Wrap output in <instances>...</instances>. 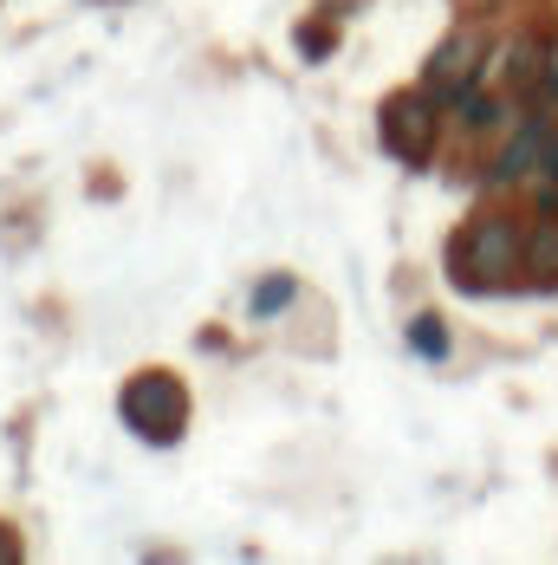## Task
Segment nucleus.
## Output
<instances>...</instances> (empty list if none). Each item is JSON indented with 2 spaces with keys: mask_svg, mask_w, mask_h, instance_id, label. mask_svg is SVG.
I'll use <instances>...</instances> for the list:
<instances>
[{
  "mask_svg": "<svg viewBox=\"0 0 558 565\" xmlns=\"http://www.w3.org/2000/svg\"><path fill=\"white\" fill-rule=\"evenodd\" d=\"M513 274H526V222L506 209H481L474 222H461V234L448 241V280L454 292L481 299L506 286Z\"/></svg>",
  "mask_w": 558,
  "mask_h": 565,
  "instance_id": "obj_1",
  "label": "nucleus"
},
{
  "mask_svg": "<svg viewBox=\"0 0 558 565\" xmlns=\"http://www.w3.org/2000/svg\"><path fill=\"white\" fill-rule=\"evenodd\" d=\"M117 416L143 449H175L189 429V384L175 371H137L117 391Z\"/></svg>",
  "mask_w": 558,
  "mask_h": 565,
  "instance_id": "obj_2",
  "label": "nucleus"
},
{
  "mask_svg": "<svg viewBox=\"0 0 558 565\" xmlns=\"http://www.w3.org/2000/svg\"><path fill=\"white\" fill-rule=\"evenodd\" d=\"M442 124H448V105L436 92L403 85V92L384 98V111H377V143H384V157L403 163V170H429L436 150H442Z\"/></svg>",
  "mask_w": 558,
  "mask_h": 565,
  "instance_id": "obj_3",
  "label": "nucleus"
},
{
  "mask_svg": "<svg viewBox=\"0 0 558 565\" xmlns=\"http://www.w3.org/2000/svg\"><path fill=\"white\" fill-rule=\"evenodd\" d=\"M546 175H558V124L546 117V105H533V117H519L501 137V150L487 163V182L519 189V182H546Z\"/></svg>",
  "mask_w": 558,
  "mask_h": 565,
  "instance_id": "obj_4",
  "label": "nucleus"
},
{
  "mask_svg": "<svg viewBox=\"0 0 558 565\" xmlns=\"http://www.w3.org/2000/svg\"><path fill=\"white\" fill-rule=\"evenodd\" d=\"M487 58H494V40H487V26H474V20H461L454 33H448L436 53L422 58V92H436L442 105H454L468 85H481L487 78Z\"/></svg>",
  "mask_w": 558,
  "mask_h": 565,
  "instance_id": "obj_5",
  "label": "nucleus"
},
{
  "mask_svg": "<svg viewBox=\"0 0 558 565\" xmlns=\"http://www.w3.org/2000/svg\"><path fill=\"white\" fill-rule=\"evenodd\" d=\"M448 117H454V124H461L468 137H506V130H513V124H506V98H501V85H487V78H481V85H468V92H461V98L448 105Z\"/></svg>",
  "mask_w": 558,
  "mask_h": 565,
  "instance_id": "obj_6",
  "label": "nucleus"
},
{
  "mask_svg": "<svg viewBox=\"0 0 558 565\" xmlns=\"http://www.w3.org/2000/svg\"><path fill=\"white\" fill-rule=\"evenodd\" d=\"M526 274H539L546 286H558V209H539L526 222Z\"/></svg>",
  "mask_w": 558,
  "mask_h": 565,
  "instance_id": "obj_7",
  "label": "nucleus"
},
{
  "mask_svg": "<svg viewBox=\"0 0 558 565\" xmlns=\"http://www.w3.org/2000/svg\"><path fill=\"white\" fill-rule=\"evenodd\" d=\"M292 299H299V280H292V274H267V280L254 286V299H247V319H254V326H267V319L286 312Z\"/></svg>",
  "mask_w": 558,
  "mask_h": 565,
  "instance_id": "obj_8",
  "label": "nucleus"
},
{
  "mask_svg": "<svg viewBox=\"0 0 558 565\" xmlns=\"http://www.w3.org/2000/svg\"><path fill=\"white\" fill-rule=\"evenodd\" d=\"M409 351H416L422 364H448V326L436 312H416V319H409Z\"/></svg>",
  "mask_w": 558,
  "mask_h": 565,
  "instance_id": "obj_9",
  "label": "nucleus"
},
{
  "mask_svg": "<svg viewBox=\"0 0 558 565\" xmlns=\"http://www.w3.org/2000/svg\"><path fill=\"white\" fill-rule=\"evenodd\" d=\"M332 46H337V26H332V33H325V26H305V33H299V53H305V58H325Z\"/></svg>",
  "mask_w": 558,
  "mask_h": 565,
  "instance_id": "obj_10",
  "label": "nucleus"
},
{
  "mask_svg": "<svg viewBox=\"0 0 558 565\" xmlns=\"http://www.w3.org/2000/svg\"><path fill=\"white\" fill-rule=\"evenodd\" d=\"M13 559H20V540H13V533L0 526V565H13Z\"/></svg>",
  "mask_w": 558,
  "mask_h": 565,
  "instance_id": "obj_11",
  "label": "nucleus"
}]
</instances>
